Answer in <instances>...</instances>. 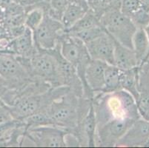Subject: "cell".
Instances as JSON below:
<instances>
[{
	"label": "cell",
	"mask_w": 149,
	"mask_h": 148,
	"mask_svg": "<svg viewBox=\"0 0 149 148\" xmlns=\"http://www.w3.org/2000/svg\"><path fill=\"white\" fill-rule=\"evenodd\" d=\"M93 108L97 119V127L114 119H140L137 104L131 94L120 89L112 93H99L94 95Z\"/></svg>",
	"instance_id": "obj_1"
},
{
	"label": "cell",
	"mask_w": 149,
	"mask_h": 148,
	"mask_svg": "<svg viewBox=\"0 0 149 148\" xmlns=\"http://www.w3.org/2000/svg\"><path fill=\"white\" fill-rule=\"evenodd\" d=\"M92 100L79 97L72 91L54 100L46 108L54 126L67 130L69 133L75 128L88 112Z\"/></svg>",
	"instance_id": "obj_2"
},
{
	"label": "cell",
	"mask_w": 149,
	"mask_h": 148,
	"mask_svg": "<svg viewBox=\"0 0 149 148\" xmlns=\"http://www.w3.org/2000/svg\"><path fill=\"white\" fill-rule=\"evenodd\" d=\"M70 90V88L65 85L51 88L43 93L20 98L13 105L7 107L15 120L22 121L39 111L46 109L54 100L62 97Z\"/></svg>",
	"instance_id": "obj_3"
},
{
	"label": "cell",
	"mask_w": 149,
	"mask_h": 148,
	"mask_svg": "<svg viewBox=\"0 0 149 148\" xmlns=\"http://www.w3.org/2000/svg\"><path fill=\"white\" fill-rule=\"evenodd\" d=\"M18 59L33 79L45 81L52 88L62 86L57 60L51 50L39 49L30 59L21 56H18Z\"/></svg>",
	"instance_id": "obj_4"
},
{
	"label": "cell",
	"mask_w": 149,
	"mask_h": 148,
	"mask_svg": "<svg viewBox=\"0 0 149 148\" xmlns=\"http://www.w3.org/2000/svg\"><path fill=\"white\" fill-rule=\"evenodd\" d=\"M100 21L115 40L133 49V37L137 29L129 17L120 10H109L101 16Z\"/></svg>",
	"instance_id": "obj_5"
},
{
	"label": "cell",
	"mask_w": 149,
	"mask_h": 148,
	"mask_svg": "<svg viewBox=\"0 0 149 148\" xmlns=\"http://www.w3.org/2000/svg\"><path fill=\"white\" fill-rule=\"evenodd\" d=\"M0 76L8 83V89H18L32 80L18 56L0 51Z\"/></svg>",
	"instance_id": "obj_6"
},
{
	"label": "cell",
	"mask_w": 149,
	"mask_h": 148,
	"mask_svg": "<svg viewBox=\"0 0 149 148\" xmlns=\"http://www.w3.org/2000/svg\"><path fill=\"white\" fill-rule=\"evenodd\" d=\"M67 130L54 125L40 126L26 130L24 137L36 147H67Z\"/></svg>",
	"instance_id": "obj_7"
},
{
	"label": "cell",
	"mask_w": 149,
	"mask_h": 148,
	"mask_svg": "<svg viewBox=\"0 0 149 148\" xmlns=\"http://www.w3.org/2000/svg\"><path fill=\"white\" fill-rule=\"evenodd\" d=\"M65 28L61 21L45 14L44 19L38 28L33 31L34 44L38 49L51 50L56 47Z\"/></svg>",
	"instance_id": "obj_8"
},
{
	"label": "cell",
	"mask_w": 149,
	"mask_h": 148,
	"mask_svg": "<svg viewBox=\"0 0 149 148\" xmlns=\"http://www.w3.org/2000/svg\"><path fill=\"white\" fill-rule=\"evenodd\" d=\"M136 120L132 119H114L97 127L95 147H116L131 124Z\"/></svg>",
	"instance_id": "obj_9"
},
{
	"label": "cell",
	"mask_w": 149,
	"mask_h": 148,
	"mask_svg": "<svg viewBox=\"0 0 149 148\" xmlns=\"http://www.w3.org/2000/svg\"><path fill=\"white\" fill-rule=\"evenodd\" d=\"M85 44L91 59L114 65V39L107 31L102 36Z\"/></svg>",
	"instance_id": "obj_10"
},
{
	"label": "cell",
	"mask_w": 149,
	"mask_h": 148,
	"mask_svg": "<svg viewBox=\"0 0 149 148\" xmlns=\"http://www.w3.org/2000/svg\"><path fill=\"white\" fill-rule=\"evenodd\" d=\"M97 119L93 102L88 112L79 124L70 131L81 147H95Z\"/></svg>",
	"instance_id": "obj_11"
},
{
	"label": "cell",
	"mask_w": 149,
	"mask_h": 148,
	"mask_svg": "<svg viewBox=\"0 0 149 148\" xmlns=\"http://www.w3.org/2000/svg\"><path fill=\"white\" fill-rule=\"evenodd\" d=\"M149 139V121L140 118L135 121L116 147H136L145 146Z\"/></svg>",
	"instance_id": "obj_12"
},
{
	"label": "cell",
	"mask_w": 149,
	"mask_h": 148,
	"mask_svg": "<svg viewBox=\"0 0 149 148\" xmlns=\"http://www.w3.org/2000/svg\"><path fill=\"white\" fill-rule=\"evenodd\" d=\"M38 50L39 49L34 44L33 32L26 27L22 34L12 39L8 47L4 51H0L30 59L37 52Z\"/></svg>",
	"instance_id": "obj_13"
},
{
	"label": "cell",
	"mask_w": 149,
	"mask_h": 148,
	"mask_svg": "<svg viewBox=\"0 0 149 148\" xmlns=\"http://www.w3.org/2000/svg\"><path fill=\"white\" fill-rule=\"evenodd\" d=\"M137 90L139 98L136 101L141 117L149 121V62L138 67Z\"/></svg>",
	"instance_id": "obj_14"
},
{
	"label": "cell",
	"mask_w": 149,
	"mask_h": 148,
	"mask_svg": "<svg viewBox=\"0 0 149 148\" xmlns=\"http://www.w3.org/2000/svg\"><path fill=\"white\" fill-rule=\"evenodd\" d=\"M106 62L91 59L85 72V79L88 86L95 95L102 93L105 87V71Z\"/></svg>",
	"instance_id": "obj_15"
},
{
	"label": "cell",
	"mask_w": 149,
	"mask_h": 148,
	"mask_svg": "<svg viewBox=\"0 0 149 148\" xmlns=\"http://www.w3.org/2000/svg\"><path fill=\"white\" fill-rule=\"evenodd\" d=\"M114 65L121 70H130L138 67V62L133 49L127 47L114 39Z\"/></svg>",
	"instance_id": "obj_16"
},
{
	"label": "cell",
	"mask_w": 149,
	"mask_h": 148,
	"mask_svg": "<svg viewBox=\"0 0 149 148\" xmlns=\"http://www.w3.org/2000/svg\"><path fill=\"white\" fill-rule=\"evenodd\" d=\"M88 10L89 7L86 0H72L62 14L61 19L65 30L73 26Z\"/></svg>",
	"instance_id": "obj_17"
},
{
	"label": "cell",
	"mask_w": 149,
	"mask_h": 148,
	"mask_svg": "<svg viewBox=\"0 0 149 148\" xmlns=\"http://www.w3.org/2000/svg\"><path fill=\"white\" fill-rule=\"evenodd\" d=\"M133 50L134 51L138 66L146 62L149 51V40L145 29H137L133 37Z\"/></svg>",
	"instance_id": "obj_18"
},
{
	"label": "cell",
	"mask_w": 149,
	"mask_h": 148,
	"mask_svg": "<svg viewBox=\"0 0 149 148\" xmlns=\"http://www.w3.org/2000/svg\"><path fill=\"white\" fill-rule=\"evenodd\" d=\"M138 67H134L130 70H121L120 79V88L132 95L136 101H137L139 98L137 90Z\"/></svg>",
	"instance_id": "obj_19"
},
{
	"label": "cell",
	"mask_w": 149,
	"mask_h": 148,
	"mask_svg": "<svg viewBox=\"0 0 149 148\" xmlns=\"http://www.w3.org/2000/svg\"><path fill=\"white\" fill-rule=\"evenodd\" d=\"M121 70L115 65H108L105 71V87L102 93H112L120 90Z\"/></svg>",
	"instance_id": "obj_20"
},
{
	"label": "cell",
	"mask_w": 149,
	"mask_h": 148,
	"mask_svg": "<svg viewBox=\"0 0 149 148\" xmlns=\"http://www.w3.org/2000/svg\"><path fill=\"white\" fill-rule=\"evenodd\" d=\"M102 25L100 23V19L94 14L91 10L89 9L82 18L77 22L73 26L70 27L69 29L65 30V31L70 34H74L78 32L87 30L93 27Z\"/></svg>",
	"instance_id": "obj_21"
},
{
	"label": "cell",
	"mask_w": 149,
	"mask_h": 148,
	"mask_svg": "<svg viewBox=\"0 0 149 148\" xmlns=\"http://www.w3.org/2000/svg\"><path fill=\"white\" fill-rule=\"evenodd\" d=\"M71 1L72 0H49L51 7L46 14L51 18L61 21L62 14Z\"/></svg>",
	"instance_id": "obj_22"
},
{
	"label": "cell",
	"mask_w": 149,
	"mask_h": 148,
	"mask_svg": "<svg viewBox=\"0 0 149 148\" xmlns=\"http://www.w3.org/2000/svg\"><path fill=\"white\" fill-rule=\"evenodd\" d=\"M105 32H106V31L104 28V27L102 25H99V26L93 27V28H89V29L84 30V31L72 35L77 36L78 39H79L85 44H86V43H88L91 41L94 40L99 36H102Z\"/></svg>",
	"instance_id": "obj_23"
},
{
	"label": "cell",
	"mask_w": 149,
	"mask_h": 148,
	"mask_svg": "<svg viewBox=\"0 0 149 148\" xmlns=\"http://www.w3.org/2000/svg\"><path fill=\"white\" fill-rule=\"evenodd\" d=\"M145 6L147 5H145L142 0H123L120 11L124 15L131 18L133 15Z\"/></svg>",
	"instance_id": "obj_24"
},
{
	"label": "cell",
	"mask_w": 149,
	"mask_h": 148,
	"mask_svg": "<svg viewBox=\"0 0 149 148\" xmlns=\"http://www.w3.org/2000/svg\"><path fill=\"white\" fill-rule=\"evenodd\" d=\"M130 19L136 29H145L149 24V7L145 6Z\"/></svg>",
	"instance_id": "obj_25"
},
{
	"label": "cell",
	"mask_w": 149,
	"mask_h": 148,
	"mask_svg": "<svg viewBox=\"0 0 149 148\" xmlns=\"http://www.w3.org/2000/svg\"><path fill=\"white\" fill-rule=\"evenodd\" d=\"M88 5L89 9L94 13V14L98 17L101 16L108 10L107 0H86Z\"/></svg>",
	"instance_id": "obj_26"
},
{
	"label": "cell",
	"mask_w": 149,
	"mask_h": 148,
	"mask_svg": "<svg viewBox=\"0 0 149 148\" xmlns=\"http://www.w3.org/2000/svg\"><path fill=\"white\" fill-rule=\"evenodd\" d=\"M23 13H26L25 8L18 4L13 2L3 11V17H9V16H17Z\"/></svg>",
	"instance_id": "obj_27"
},
{
	"label": "cell",
	"mask_w": 149,
	"mask_h": 148,
	"mask_svg": "<svg viewBox=\"0 0 149 148\" xmlns=\"http://www.w3.org/2000/svg\"><path fill=\"white\" fill-rule=\"evenodd\" d=\"M15 120L7 105L0 104V124H6Z\"/></svg>",
	"instance_id": "obj_28"
},
{
	"label": "cell",
	"mask_w": 149,
	"mask_h": 148,
	"mask_svg": "<svg viewBox=\"0 0 149 148\" xmlns=\"http://www.w3.org/2000/svg\"><path fill=\"white\" fill-rule=\"evenodd\" d=\"M123 0H107L108 10H120ZM106 11V12H107Z\"/></svg>",
	"instance_id": "obj_29"
},
{
	"label": "cell",
	"mask_w": 149,
	"mask_h": 148,
	"mask_svg": "<svg viewBox=\"0 0 149 148\" xmlns=\"http://www.w3.org/2000/svg\"><path fill=\"white\" fill-rule=\"evenodd\" d=\"M13 2L14 3L18 4V5L24 7L25 8H28V7L33 5V4L36 3L33 0H13Z\"/></svg>",
	"instance_id": "obj_30"
},
{
	"label": "cell",
	"mask_w": 149,
	"mask_h": 148,
	"mask_svg": "<svg viewBox=\"0 0 149 148\" xmlns=\"http://www.w3.org/2000/svg\"><path fill=\"white\" fill-rule=\"evenodd\" d=\"M8 89V83H7L6 81L3 78L0 76V96L1 97L7 91Z\"/></svg>",
	"instance_id": "obj_31"
},
{
	"label": "cell",
	"mask_w": 149,
	"mask_h": 148,
	"mask_svg": "<svg viewBox=\"0 0 149 148\" xmlns=\"http://www.w3.org/2000/svg\"><path fill=\"white\" fill-rule=\"evenodd\" d=\"M13 2V0H0V9L4 11Z\"/></svg>",
	"instance_id": "obj_32"
},
{
	"label": "cell",
	"mask_w": 149,
	"mask_h": 148,
	"mask_svg": "<svg viewBox=\"0 0 149 148\" xmlns=\"http://www.w3.org/2000/svg\"><path fill=\"white\" fill-rule=\"evenodd\" d=\"M145 31H146V33H147V36H148V40H149V24L148 25L147 27H146V28H145ZM149 60V51H148V55H147V57H146V62H148V61ZM145 63V62H144Z\"/></svg>",
	"instance_id": "obj_33"
},
{
	"label": "cell",
	"mask_w": 149,
	"mask_h": 148,
	"mask_svg": "<svg viewBox=\"0 0 149 148\" xmlns=\"http://www.w3.org/2000/svg\"><path fill=\"white\" fill-rule=\"evenodd\" d=\"M142 1H143V2L145 5H146L147 6L149 7V0H142Z\"/></svg>",
	"instance_id": "obj_34"
},
{
	"label": "cell",
	"mask_w": 149,
	"mask_h": 148,
	"mask_svg": "<svg viewBox=\"0 0 149 148\" xmlns=\"http://www.w3.org/2000/svg\"><path fill=\"white\" fill-rule=\"evenodd\" d=\"M0 104H4L3 101H2V99H1V96H0Z\"/></svg>",
	"instance_id": "obj_35"
},
{
	"label": "cell",
	"mask_w": 149,
	"mask_h": 148,
	"mask_svg": "<svg viewBox=\"0 0 149 148\" xmlns=\"http://www.w3.org/2000/svg\"><path fill=\"white\" fill-rule=\"evenodd\" d=\"M35 2H41V1H43V0H33Z\"/></svg>",
	"instance_id": "obj_36"
},
{
	"label": "cell",
	"mask_w": 149,
	"mask_h": 148,
	"mask_svg": "<svg viewBox=\"0 0 149 148\" xmlns=\"http://www.w3.org/2000/svg\"><path fill=\"white\" fill-rule=\"evenodd\" d=\"M148 62H149V60H148Z\"/></svg>",
	"instance_id": "obj_37"
}]
</instances>
